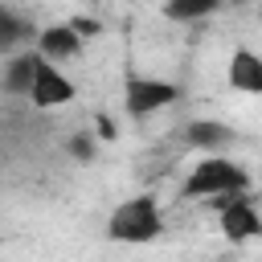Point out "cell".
<instances>
[{"label":"cell","instance_id":"6da1fadb","mask_svg":"<svg viewBox=\"0 0 262 262\" xmlns=\"http://www.w3.org/2000/svg\"><path fill=\"white\" fill-rule=\"evenodd\" d=\"M164 233V213H160V201L151 192H139V196H127L123 205H115V213L106 217V237L119 242V246H147Z\"/></svg>","mask_w":262,"mask_h":262},{"label":"cell","instance_id":"7a4b0ae2","mask_svg":"<svg viewBox=\"0 0 262 262\" xmlns=\"http://www.w3.org/2000/svg\"><path fill=\"white\" fill-rule=\"evenodd\" d=\"M221 192H250V172L229 160V156H205L188 168V176L180 180V196L184 201H196V196H221Z\"/></svg>","mask_w":262,"mask_h":262},{"label":"cell","instance_id":"3957f363","mask_svg":"<svg viewBox=\"0 0 262 262\" xmlns=\"http://www.w3.org/2000/svg\"><path fill=\"white\" fill-rule=\"evenodd\" d=\"M209 201H213V209H217L221 233H225L233 246L262 237V213L254 209V196H250V192H221V196H209Z\"/></svg>","mask_w":262,"mask_h":262},{"label":"cell","instance_id":"277c9868","mask_svg":"<svg viewBox=\"0 0 262 262\" xmlns=\"http://www.w3.org/2000/svg\"><path fill=\"white\" fill-rule=\"evenodd\" d=\"M176 98H180V86H176V82H164V78L127 74V82H123V106H127L135 119H147V115L172 106Z\"/></svg>","mask_w":262,"mask_h":262},{"label":"cell","instance_id":"5b68a950","mask_svg":"<svg viewBox=\"0 0 262 262\" xmlns=\"http://www.w3.org/2000/svg\"><path fill=\"white\" fill-rule=\"evenodd\" d=\"M29 98H33V106H41V111H53V106H66V102H74L78 98V86L53 66V61H37V74H33V90H29Z\"/></svg>","mask_w":262,"mask_h":262},{"label":"cell","instance_id":"8992f818","mask_svg":"<svg viewBox=\"0 0 262 262\" xmlns=\"http://www.w3.org/2000/svg\"><path fill=\"white\" fill-rule=\"evenodd\" d=\"M82 45H86V37L82 33H74V25L70 20H57V25H45V29H37V53L45 57V61H70V57H78L82 53Z\"/></svg>","mask_w":262,"mask_h":262},{"label":"cell","instance_id":"52a82bcc","mask_svg":"<svg viewBox=\"0 0 262 262\" xmlns=\"http://www.w3.org/2000/svg\"><path fill=\"white\" fill-rule=\"evenodd\" d=\"M225 78H229V90H237V94H258V98H262V53L237 45V49L229 53Z\"/></svg>","mask_w":262,"mask_h":262},{"label":"cell","instance_id":"ba28073f","mask_svg":"<svg viewBox=\"0 0 262 262\" xmlns=\"http://www.w3.org/2000/svg\"><path fill=\"white\" fill-rule=\"evenodd\" d=\"M37 61H41L37 49H20V53H12L8 66H4V90H8V94H29V90H33Z\"/></svg>","mask_w":262,"mask_h":262},{"label":"cell","instance_id":"9c48e42d","mask_svg":"<svg viewBox=\"0 0 262 262\" xmlns=\"http://www.w3.org/2000/svg\"><path fill=\"white\" fill-rule=\"evenodd\" d=\"M33 20H25L20 12H12L8 4H0V57H12L25 41H33Z\"/></svg>","mask_w":262,"mask_h":262},{"label":"cell","instance_id":"30bf717a","mask_svg":"<svg viewBox=\"0 0 262 262\" xmlns=\"http://www.w3.org/2000/svg\"><path fill=\"white\" fill-rule=\"evenodd\" d=\"M184 139H188V147H201V151H209V156H213L217 147L233 143V131H229L225 123H217V119H196V123H188Z\"/></svg>","mask_w":262,"mask_h":262},{"label":"cell","instance_id":"8fae6325","mask_svg":"<svg viewBox=\"0 0 262 262\" xmlns=\"http://www.w3.org/2000/svg\"><path fill=\"white\" fill-rule=\"evenodd\" d=\"M225 0H164V16L168 20H205L221 8Z\"/></svg>","mask_w":262,"mask_h":262},{"label":"cell","instance_id":"7c38bea8","mask_svg":"<svg viewBox=\"0 0 262 262\" xmlns=\"http://www.w3.org/2000/svg\"><path fill=\"white\" fill-rule=\"evenodd\" d=\"M66 151H70L78 164H90V160H94V135H86V131H82V135H70V139H66Z\"/></svg>","mask_w":262,"mask_h":262},{"label":"cell","instance_id":"4fadbf2b","mask_svg":"<svg viewBox=\"0 0 262 262\" xmlns=\"http://www.w3.org/2000/svg\"><path fill=\"white\" fill-rule=\"evenodd\" d=\"M70 25H74V33H82V37H98V33H102V25H98L94 16H70Z\"/></svg>","mask_w":262,"mask_h":262},{"label":"cell","instance_id":"5bb4252c","mask_svg":"<svg viewBox=\"0 0 262 262\" xmlns=\"http://www.w3.org/2000/svg\"><path fill=\"white\" fill-rule=\"evenodd\" d=\"M94 135L115 139V135H119V131H115V119H111V115H98V119H94Z\"/></svg>","mask_w":262,"mask_h":262},{"label":"cell","instance_id":"9a60e30c","mask_svg":"<svg viewBox=\"0 0 262 262\" xmlns=\"http://www.w3.org/2000/svg\"><path fill=\"white\" fill-rule=\"evenodd\" d=\"M229 4H246V0H229Z\"/></svg>","mask_w":262,"mask_h":262}]
</instances>
